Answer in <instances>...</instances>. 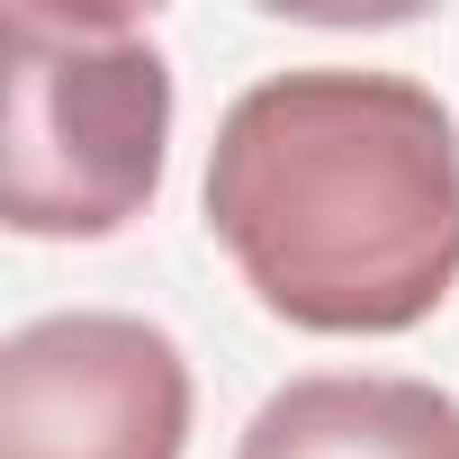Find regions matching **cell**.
I'll return each instance as SVG.
<instances>
[{
	"label": "cell",
	"instance_id": "obj_1",
	"mask_svg": "<svg viewBox=\"0 0 459 459\" xmlns=\"http://www.w3.org/2000/svg\"><path fill=\"white\" fill-rule=\"evenodd\" d=\"M207 235L298 333H414L459 289V117L378 64L262 73L216 117Z\"/></svg>",
	"mask_w": 459,
	"mask_h": 459
},
{
	"label": "cell",
	"instance_id": "obj_2",
	"mask_svg": "<svg viewBox=\"0 0 459 459\" xmlns=\"http://www.w3.org/2000/svg\"><path fill=\"white\" fill-rule=\"evenodd\" d=\"M171 153V64L117 10H10V180L0 216L28 244H100L153 207Z\"/></svg>",
	"mask_w": 459,
	"mask_h": 459
},
{
	"label": "cell",
	"instance_id": "obj_3",
	"mask_svg": "<svg viewBox=\"0 0 459 459\" xmlns=\"http://www.w3.org/2000/svg\"><path fill=\"white\" fill-rule=\"evenodd\" d=\"M189 360L162 325L64 307L0 342V459H180Z\"/></svg>",
	"mask_w": 459,
	"mask_h": 459
},
{
	"label": "cell",
	"instance_id": "obj_4",
	"mask_svg": "<svg viewBox=\"0 0 459 459\" xmlns=\"http://www.w3.org/2000/svg\"><path fill=\"white\" fill-rule=\"evenodd\" d=\"M235 459H459V396L387 369H316L262 396Z\"/></svg>",
	"mask_w": 459,
	"mask_h": 459
}]
</instances>
